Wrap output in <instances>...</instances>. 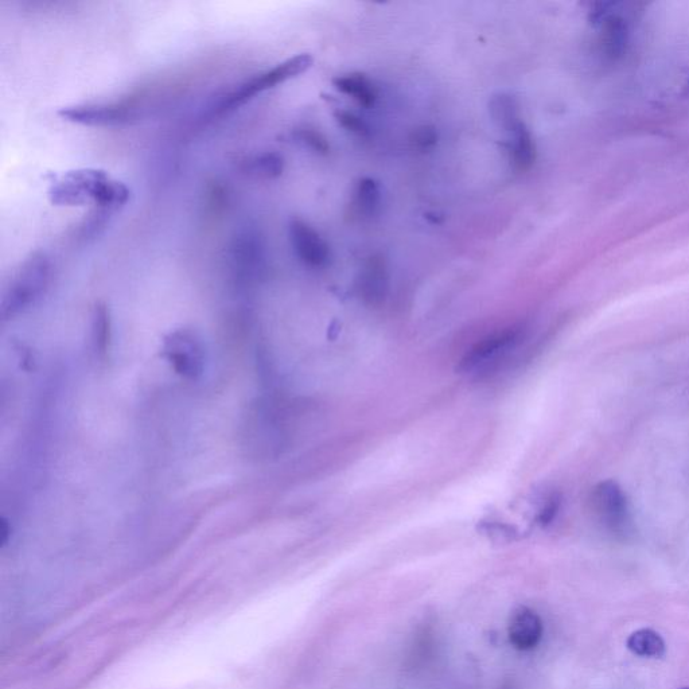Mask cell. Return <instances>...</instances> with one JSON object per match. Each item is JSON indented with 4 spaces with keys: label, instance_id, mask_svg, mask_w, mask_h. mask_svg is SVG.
Listing matches in <instances>:
<instances>
[{
    "label": "cell",
    "instance_id": "obj_19",
    "mask_svg": "<svg viewBox=\"0 0 689 689\" xmlns=\"http://www.w3.org/2000/svg\"><path fill=\"white\" fill-rule=\"evenodd\" d=\"M293 138L298 143L303 144L307 149L315 151V153H328L329 143L321 132L315 130H297L293 134Z\"/></svg>",
    "mask_w": 689,
    "mask_h": 689
},
{
    "label": "cell",
    "instance_id": "obj_20",
    "mask_svg": "<svg viewBox=\"0 0 689 689\" xmlns=\"http://www.w3.org/2000/svg\"><path fill=\"white\" fill-rule=\"evenodd\" d=\"M560 502L562 501H560L559 494L556 493L550 494V496L544 500L539 515H537V521H539L540 525H548L554 521L560 509Z\"/></svg>",
    "mask_w": 689,
    "mask_h": 689
},
{
    "label": "cell",
    "instance_id": "obj_15",
    "mask_svg": "<svg viewBox=\"0 0 689 689\" xmlns=\"http://www.w3.org/2000/svg\"><path fill=\"white\" fill-rule=\"evenodd\" d=\"M628 648L641 657H661L665 653V642L652 629H641L628 638Z\"/></svg>",
    "mask_w": 689,
    "mask_h": 689
},
{
    "label": "cell",
    "instance_id": "obj_11",
    "mask_svg": "<svg viewBox=\"0 0 689 689\" xmlns=\"http://www.w3.org/2000/svg\"><path fill=\"white\" fill-rule=\"evenodd\" d=\"M240 169L248 177L256 179H275L282 175L284 159L275 151L252 155L240 163Z\"/></svg>",
    "mask_w": 689,
    "mask_h": 689
},
{
    "label": "cell",
    "instance_id": "obj_3",
    "mask_svg": "<svg viewBox=\"0 0 689 689\" xmlns=\"http://www.w3.org/2000/svg\"><path fill=\"white\" fill-rule=\"evenodd\" d=\"M52 260L45 252H31L11 279L2 303L3 317H14L44 297L52 280Z\"/></svg>",
    "mask_w": 689,
    "mask_h": 689
},
{
    "label": "cell",
    "instance_id": "obj_17",
    "mask_svg": "<svg viewBox=\"0 0 689 689\" xmlns=\"http://www.w3.org/2000/svg\"><path fill=\"white\" fill-rule=\"evenodd\" d=\"M115 212H111L108 209L93 208L85 219L77 225L75 237L77 243H88L93 239H96L101 232L104 231L105 227L110 224L111 217L114 216Z\"/></svg>",
    "mask_w": 689,
    "mask_h": 689
},
{
    "label": "cell",
    "instance_id": "obj_1",
    "mask_svg": "<svg viewBox=\"0 0 689 689\" xmlns=\"http://www.w3.org/2000/svg\"><path fill=\"white\" fill-rule=\"evenodd\" d=\"M48 197L57 206L93 205L116 213L130 200V190L104 170L79 169L54 179Z\"/></svg>",
    "mask_w": 689,
    "mask_h": 689
},
{
    "label": "cell",
    "instance_id": "obj_8",
    "mask_svg": "<svg viewBox=\"0 0 689 689\" xmlns=\"http://www.w3.org/2000/svg\"><path fill=\"white\" fill-rule=\"evenodd\" d=\"M591 504L595 516L605 527L620 531L629 523L628 498L617 482L603 481L595 486Z\"/></svg>",
    "mask_w": 689,
    "mask_h": 689
},
{
    "label": "cell",
    "instance_id": "obj_13",
    "mask_svg": "<svg viewBox=\"0 0 689 689\" xmlns=\"http://www.w3.org/2000/svg\"><path fill=\"white\" fill-rule=\"evenodd\" d=\"M334 85H336L338 91L352 96L353 99H356L358 103L367 108L372 107L376 103L377 96H379L375 85L362 75L338 77V79L334 80Z\"/></svg>",
    "mask_w": 689,
    "mask_h": 689
},
{
    "label": "cell",
    "instance_id": "obj_10",
    "mask_svg": "<svg viewBox=\"0 0 689 689\" xmlns=\"http://www.w3.org/2000/svg\"><path fill=\"white\" fill-rule=\"evenodd\" d=\"M541 637L543 622L539 614L528 607H520L515 611L509 622V640L513 646L519 650H532L540 644Z\"/></svg>",
    "mask_w": 689,
    "mask_h": 689
},
{
    "label": "cell",
    "instance_id": "obj_16",
    "mask_svg": "<svg viewBox=\"0 0 689 689\" xmlns=\"http://www.w3.org/2000/svg\"><path fill=\"white\" fill-rule=\"evenodd\" d=\"M360 286L365 297L380 299L387 288V274L383 263L379 259H373L365 266L360 275Z\"/></svg>",
    "mask_w": 689,
    "mask_h": 689
},
{
    "label": "cell",
    "instance_id": "obj_5",
    "mask_svg": "<svg viewBox=\"0 0 689 689\" xmlns=\"http://www.w3.org/2000/svg\"><path fill=\"white\" fill-rule=\"evenodd\" d=\"M66 122L88 127H116L134 122L140 116L139 105L134 101L120 103L80 104L58 111Z\"/></svg>",
    "mask_w": 689,
    "mask_h": 689
},
{
    "label": "cell",
    "instance_id": "obj_12",
    "mask_svg": "<svg viewBox=\"0 0 689 689\" xmlns=\"http://www.w3.org/2000/svg\"><path fill=\"white\" fill-rule=\"evenodd\" d=\"M490 115L498 127L512 134L523 124L520 120L519 104L515 97L509 95L493 97L490 101Z\"/></svg>",
    "mask_w": 689,
    "mask_h": 689
},
{
    "label": "cell",
    "instance_id": "obj_2",
    "mask_svg": "<svg viewBox=\"0 0 689 689\" xmlns=\"http://www.w3.org/2000/svg\"><path fill=\"white\" fill-rule=\"evenodd\" d=\"M311 64H313V58H311L310 54H299V56L280 62L274 68L249 77L248 80L237 85L232 91L217 97L209 105L208 111H206V118H219V116L231 114V112L239 110L240 107H243L244 104H247L248 101H251L253 97L260 95V93L302 75L310 68Z\"/></svg>",
    "mask_w": 689,
    "mask_h": 689
},
{
    "label": "cell",
    "instance_id": "obj_9",
    "mask_svg": "<svg viewBox=\"0 0 689 689\" xmlns=\"http://www.w3.org/2000/svg\"><path fill=\"white\" fill-rule=\"evenodd\" d=\"M288 237L295 255L309 267H322L329 262V245L313 227L301 219L288 224Z\"/></svg>",
    "mask_w": 689,
    "mask_h": 689
},
{
    "label": "cell",
    "instance_id": "obj_14",
    "mask_svg": "<svg viewBox=\"0 0 689 689\" xmlns=\"http://www.w3.org/2000/svg\"><path fill=\"white\" fill-rule=\"evenodd\" d=\"M381 190L371 178L362 179L354 194L353 210L362 217L375 216L380 210Z\"/></svg>",
    "mask_w": 689,
    "mask_h": 689
},
{
    "label": "cell",
    "instance_id": "obj_22",
    "mask_svg": "<svg viewBox=\"0 0 689 689\" xmlns=\"http://www.w3.org/2000/svg\"><path fill=\"white\" fill-rule=\"evenodd\" d=\"M437 139V131L432 127L419 128V130H416L414 134H412V142H414L415 146L419 147V149H431V147L437 144Z\"/></svg>",
    "mask_w": 689,
    "mask_h": 689
},
{
    "label": "cell",
    "instance_id": "obj_6",
    "mask_svg": "<svg viewBox=\"0 0 689 689\" xmlns=\"http://www.w3.org/2000/svg\"><path fill=\"white\" fill-rule=\"evenodd\" d=\"M229 260L236 278L247 282L258 276L264 263V244L260 233L253 228H245L237 233L229 247Z\"/></svg>",
    "mask_w": 689,
    "mask_h": 689
},
{
    "label": "cell",
    "instance_id": "obj_7",
    "mask_svg": "<svg viewBox=\"0 0 689 689\" xmlns=\"http://www.w3.org/2000/svg\"><path fill=\"white\" fill-rule=\"evenodd\" d=\"M163 356L178 375L188 379H197L204 371V349L189 330H182L167 338Z\"/></svg>",
    "mask_w": 689,
    "mask_h": 689
},
{
    "label": "cell",
    "instance_id": "obj_18",
    "mask_svg": "<svg viewBox=\"0 0 689 689\" xmlns=\"http://www.w3.org/2000/svg\"><path fill=\"white\" fill-rule=\"evenodd\" d=\"M512 161L517 170H527L535 159V144H533L531 132L521 124L513 132Z\"/></svg>",
    "mask_w": 689,
    "mask_h": 689
},
{
    "label": "cell",
    "instance_id": "obj_23",
    "mask_svg": "<svg viewBox=\"0 0 689 689\" xmlns=\"http://www.w3.org/2000/svg\"><path fill=\"white\" fill-rule=\"evenodd\" d=\"M683 689H689V687H688V688H683Z\"/></svg>",
    "mask_w": 689,
    "mask_h": 689
},
{
    "label": "cell",
    "instance_id": "obj_4",
    "mask_svg": "<svg viewBox=\"0 0 689 689\" xmlns=\"http://www.w3.org/2000/svg\"><path fill=\"white\" fill-rule=\"evenodd\" d=\"M524 337L523 326H511L489 334L465 354L459 369L465 373L489 372L517 349Z\"/></svg>",
    "mask_w": 689,
    "mask_h": 689
},
{
    "label": "cell",
    "instance_id": "obj_21",
    "mask_svg": "<svg viewBox=\"0 0 689 689\" xmlns=\"http://www.w3.org/2000/svg\"><path fill=\"white\" fill-rule=\"evenodd\" d=\"M336 118L338 123L348 131L356 132V134H365V132L369 131L368 124L360 116L353 114V112L346 110L337 111Z\"/></svg>",
    "mask_w": 689,
    "mask_h": 689
}]
</instances>
